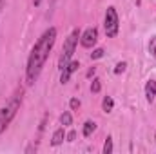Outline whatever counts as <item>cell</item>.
<instances>
[{"label": "cell", "instance_id": "1", "mask_svg": "<svg viewBox=\"0 0 156 154\" xmlns=\"http://www.w3.org/2000/svg\"><path fill=\"white\" fill-rule=\"evenodd\" d=\"M56 35H58L56 27H49L42 33V37L33 45L29 58H27V67H26V83L27 85H33L38 80L40 73H42L51 51H53V45L56 42Z\"/></svg>", "mask_w": 156, "mask_h": 154}, {"label": "cell", "instance_id": "2", "mask_svg": "<svg viewBox=\"0 0 156 154\" xmlns=\"http://www.w3.org/2000/svg\"><path fill=\"white\" fill-rule=\"evenodd\" d=\"M22 100H24V91L18 89V91L11 96V100L5 103V107L0 109V134L5 132V129L9 127V123L13 121V118H15L16 113L20 111V107H22Z\"/></svg>", "mask_w": 156, "mask_h": 154}, {"label": "cell", "instance_id": "3", "mask_svg": "<svg viewBox=\"0 0 156 154\" xmlns=\"http://www.w3.org/2000/svg\"><path fill=\"white\" fill-rule=\"evenodd\" d=\"M78 42H80V29H73L71 35L64 42V47H62V53H60V58H58V69L60 71L73 60V54L76 51Z\"/></svg>", "mask_w": 156, "mask_h": 154}, {"label": "cell", "instance_id": "4", "mask_svg": "<svg viewBox=\"0 0 156 154\" xmlns=\"http://www.w3.org/2000/svg\"><path fill=\"white\" fill-rule=\"evenodd\" d=\"M104 29H105V35L109 38H115L120 31V20H118V13L115 5H109L105 9V16H104Z\"/></svg>", "mask_w": 156, "mask_h": 154}, {"label": "cell", "instance_id": "5", "mask_svg": "<svg viewBox=\"0 0 156 154\" xmlns=\"http://www.w3.org/2000/svg\"><path fill=\"white\" fill-rule=\"evenodd\" d=\"M98 42V29L96 27H87L83 33H80V45L85 49L94 47Z\"/></svg>", "mask_w": 156, "mask_h": 154}, {"label": "cell", "instance_id": "6", "mask_svg": "<svg viewBox=\"0 0 156 154\" xmlns=\"http://www.w3.org/2000/svg\"><path fill=\"white\" fill-rule=\"evenodd\" d=\"M78 67H80V64H78L76 60H71L62 71H60V83H67L69 82V78L73 76V73L76 71Z\"/></svg>", "mask_w": 156, "mask_h": 154}, {"label": "cell", "instance_id": "7", "mask_svg": "<svg viewBox=\"0 0 156 154\" xmlns=\"http://www.w3.org/2000/svg\"><path fill=\"white\" fill-rule=\"evenodd\" d=\"M156 98V80H149L145 83V100L149 103H153Z\"/></svg>", "mask_w": 156, "mask_h": 154}, {"label": "cell", "instance_id": "8", "mask_svg": "<svg viewBox=\"0 0 156 154\" xmlns=\"http://www.w3.org/2000/svg\"><path fill=\"white\" fill-rule=\"evenodd\" d=\"M64 140H66V131H64V125H62L60 129H56V131L53 132L51 145H53V147H58V145H62V143H64Z\"/></svg>", "mask_w": 156, "mask_h": 154}, {"label": "cell", "instance_id": "9", "mask_svg": "<svg viewBox=\"0 0 156 154\" xmlns=\"http://www.w3.org/2000/svg\"><path fill=\"white\" fill-rule=\"evenodd\" d=\"M94 131H96V123H94L93 120H87V121L83 123V131H82V132H83V136H85V138H89Z\"/></svg>", "mask_w": 156, "mask_h": 154}, {"label": "cell", "instance_id": "10", "mask_svg": "<svg viewBox=\"0 0 156 154\" xmlns=\"http://www.w3.org/2000/svg\"><path fill=\"white\" fill-rule=\"evenodd\" d=\"M113 107H115V100H113L111 96H105V98L102 100V111H104V113H111Z\"/></svg>", "mask_w": 156, "mask_h": 154}, {"label": "cell", "instance_id": "11", "mask_svg": "<svg viewBox=\"0 0 156 154\" xmlns=\"http://www.w3.org/2000/svg\"><path fill=\"white\" fill-rule=\"evenodd\" d=\"M60 123H62L64 127H69V125L73 123V116H71L69 111H66V113H62V114H60Z\"/></svg>", "mask_w": 156, "mask_h": 154}, {"label": "cell", "instance_id": "12", "mask_svg": "<svg viewBox=\"0 0 156 154\" xmlns=\"http://www.w3.org/2000/svg\"><path fill=\"white\" fill-rule=\"evenodd\" d=\"M102 151H104V154H111L113 151H115V147H113V138H111V136L105 138V142H104V149H102Z\"/></svg>", "mask_w": 156, "mask_h": 154}, {"label": "cell", "instance_id": "13", "mask_svg": "<svg viewBox=\"0 0 156 154\" xmlns=\"http://www.w3.org/2000/svg\"><path fill=\"white\" fill-rule=\"evenodd\" d=\"M100 91H102V82L98 78H93V82H91V93H100Z\"/></svg>", "mask_w": 156, "mask_h": 154}, {"label": "cell", "instance_id": "14", "mask_svg": "<svg viewBox=\"0 0 156 154\" xmlns=\"http://www.w3.org/2000/svg\"><path fill=\"white\" fill-rule=\"evenodd\" d=\"M149 53L156 58V35L151 37V40H149Z\"/></svg>", "mask_w": 156, "mask_h": 154}, {"label": "cell", "instance_id": "15", "mask_svg": "<svg viewBox=\"0 0 156 154\" xmlns=\"http://www.w3.org/2000/svg\"><path fill=\"white\" fill-rule=\"evenodd\" d=\"M80 105H82V103H80L78 98H71V100H69V107H71V111H78Z\"/></svg>", "mask_w": 156, "mask_h": 154}, {"label": "cell", "instance_id": "16", "mask_svg": "<svg viewBox=\"0 0 156 154\" xmlns=\"http://www.w3.org/2000/svg\"><path fill=\"white\" fill-rule=\"evenodd\" d=\"M104 53H105V51L98 47V49H94V51L91 53V58H93V60H98V58H102V56H104Z\"/></svg>", "mask_w": 156, "mask_h": 154}, {"label": "cell", "instance_id": "17", "mask_svg": "<svg viewBox=\"0 0 156 154\" xmlns=\"http://www.w3.org/2000/svg\"><path fill=\"white\" fill-rule=\"evenodd\" d=\"M125 69H127V64H125V62H118L116 67H115V75H120V73H123Z\"/></svg>", "mask_w": 156, "mask_h": 154}, {"label": "cell", "instance_id": "18", "mask_svg": "<svg viewBox=\"0 0 156 154\" xmlns=\"http://www.w3.org/2000/svg\"><path fill=\"white\" fill-rule=\"evenodd\" d=\"M66 140H67L69 143H73V142L76 140V131H69V132L66 134Z\"/></svg>", "mask_w": 156, "mask_h": 154}, {"label": "cell", "instance_id": "19", "mask_svg": "<svg viewBox=\"0 0 156 154\" xmlns=\"http://www.w3.org/2000/svg\"><path fill=\"white\" fill-rule=\"evenodd\" d=\"M38 149V143H31L29 147H26V154H31V152H37Z\"/></svg>", "mask_w": 156, "mask_h": 154}, {"label": "cell", "instance_id": "20", "mask_svg": "<svg viewBox=\"0 0 156 154\" xmlns=\"http://www.w3.org/2000/svg\"><path fill=\"white\" fill-rule=\"evenodd\" d=\"M94 73H96V67H91V69L87 71V75H85V76H87V78H91V76H94Z\"/></svg>", "mask_w": 156, "mask_h": 154}, {"label": "cell", "instance_id": "21", "mask_svg": "<svg viewBox=\"0 0 156 154\" xmlns=\"http://www.w3.org/2000/svg\"><path fill=\"white\" fill-rule=\"evenodd\" d=\"M5 4H7V0H0V15H2V11L5 9Z\"/></svg>", "mask_w": 156, "mask_h": 154}, {"label": "cell", "instance_id": "22", "mask_svg": "<svg viewBox=\"0 0 156 154\" xmlns=\"http://www.w3.org/2000/svg\"><path fill=\"white\" fill-rule=\"evenodd\" d=\"M40 2H42V0H33V4H35V5H40Z\"/></svg>", "mask_w": 156, "mask_h": 154}, {"label": "cell", "instance_id": "23", "mask_svg": "<svg viewBox=\"0 0 156 154\" xmlns=\"http://www.w3.org/2000/svg\"><path fill=\"white\" fill-rule=\"evenodd\" d=\"M154 140H156V134H154Z\"/></svg>", "mask_w": 156, "mask_h": 154}]
</instances>
